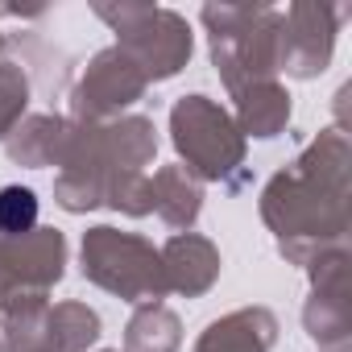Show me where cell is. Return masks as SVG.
Masks as SVG:
<instances>
[{
    "instance_id": "obj_1",
    "label": "cell",
    "mask_w": 352,
    "mask_h": 352,
    "mask_svg": "<svg viewBox=\"0 0 352 352\" xmlns=\"http://www.w3.org/2000/svg\"><path fill=\"white\" fill-rule=\"evenodd\" d=\"M38 224V195L30 187H5L0 191V232H30Z\"/></svg>"
}]
</instances>
